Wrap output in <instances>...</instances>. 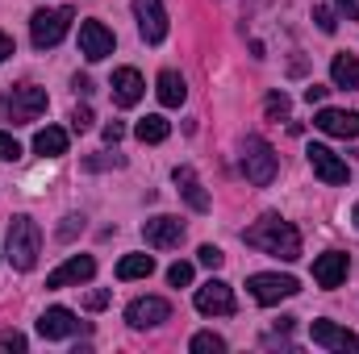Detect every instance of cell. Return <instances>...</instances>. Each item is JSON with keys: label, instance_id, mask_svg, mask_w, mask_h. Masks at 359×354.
Returning a JSON list of instances; mask_svg holds the SVG:
<instances>
[{"label": "cell", "instance_id": "6da1fadb", "mask_svg": "<svg viewBox=\"0 0 359 354\" xmlns=\"http://www.w3.org/2000/svg\"><path fill=\"white\" fill-rule=\"evenodd\" d=\"M243 242L255 246V250H264V255H271V259H284V263H297V259H301V234H297V225L280 221L276 213L259 217V221L243 234Z\"/></svg>", "mask_w": 359, "mask_h": 354}, {"label": "cell", "instance_id": "7a4b0ae2", "mask_svg": "<svg viewBox=\"0 0 359 354\" xmlns=\"http://www.w3.org/2000/svg\"><path fill=\"white\" fill-rule=\"evenodd\" d=\"M38 255H42V229H38V221L25 217V213L13 217L8 221V263L17 267V271H34Z\"/></svg>", "mask_w": 359, "mask_h": 354}, {"label": "cell", "instance_id": "3957f363", "mask_svg": "<svg viewBox=\"0 0 359 354\" xmlns=\"http://www.w3.org/2000/svg\"><path fill=\"white\" fill-rule=\"evenodd\" d=\"M46 88H38V84H17V88H8L0 96V117L4 121H13V125H29V121H38L42 113H46Z\"/></svg>", "mask_w": 359, "mask_h": 354}, {"label": "cell", "instance_id": "277c9868", "mask_svg": "<svg viewBox=\"0 0 359 354\" xmlns=\"http://www.w3.org/2000/svg\"><path fill=\"white\" fill-rule=\"evenodd\" d=\"M276 171H280V159H276L268 138H259V134L243 138V176L251 179L255 187H268L276 179Z\"/></svg>", "mask_w": 359, "mask_h": 354}, {"label": "cell", "instance_id": "5b68a950", "mask_svg": "<svg viewBox=\"0 0 359 354\" xmlns=\"http://www.w3.org/2000/svg\"><path fill=\"white\" fill-rule=\"evenodd\" d=\"M72 21H76V13H72V8H38V13H34V21H29V38H34V46H38V50L59 46V42L67 38Z\"/></svg>", "mask_w": 359, "mask_h": 354}, {"label": "cell", "instance_id": "8992f818", "mask_svg": "<svg viewBox=\"0 0 359 354\" xmlns=\"http://www.w3.org/2000/svg\"><path fill=\"white\" fill-rule=\"evenodd\" d=\"M247 288H251L255 304H280V300H288V296L301 292V283H297L292 275H276V271H259V275H251Z\"/></svg>", "mask_w": 359, "mask_h": 354}, {"label": "cell", "instance_id": "52a82bcc", "mask_svg": "<svg viewBox=\"0 0 359 354\" xmlns=\"http://www.w3.org/2000/svg\"><path fill=\"white\" fill-rule=\"evenodd\" d=\"M168 317H172V304H168L163 296H138V300L126 304V321H130L134 330H155V325H163Z\"/></svg>", "mask_w": 359, "mask_h": 354}, {"label": "cell", "instance_id": "ba28073f", "mask_svg": "<svg viewBox=\"0 0 359 354\" xmlns=\"http://www.w3.org/2000/svg\"><path fill=\"white\" fill-rule=\"evenodd\" d=\"M134 17H138V34L147 46H159L168 38V13L163 0H134Z\"/></svg>", "mask_w": 359, "mask_h": 354}, {"label": "cell", "instance_id": "9c48e42d", "mask_svg": "<svg viewBox=\"0 0 359 354\" xmlns=\"http://www.w3.org/2000/svg\"><path fill=\"white\" fill-rule=\"evenodd\" d=\"M196 309H201L205 317H230V313L238 309V304H234V288L222 283V279L201 283V288H196Z\"/></svg>", "mask_w": 359, "mask_h": 354}, {"label": "cell", "instance_id": "30bf717a", "mask_svg": "<svg viewBox=\"0 0 359 354\" xmlns=\"http://www.w3.org/2000/svg\"><path fill=\"white\" fill-rule=\"evenodd\" d=\"M142 238L155 250H176L184 242V221L180 217H151V221H142Z\"/></svg>", "mask_w": 359, "mask_h": 354}, {"label": "cell", "instance_id": "8fae6325", "mask_svg": "<svg viewBox=\"0 0 359 354\" xmlns=\"http://www.w3.org/2000/svg\"><path fill=\"white\" fill-rule=\"evenodd\" d=\"M305 155H309V167H313V176L322 179V183H347L351 171H347V163H343L330 146H318V142H313Z\"/></svg>", "mask_w": 359, "mask_h": 354}, {"label": "cell", "instance_id": "7c38bea8", "mask_svg": "<svg viewBox=\"0 0 359 354\" xmlns=\"http://www.w3.org/2000/svg\"><path fill=\"white\" fill-rule=\"evenodd\" d=\"M113 34L100 25V21H84L80 25V55L88 59V63H100V59H109L113 55Z\"/></svg>", "mask_w": 359, "mask_h": 354}, {"label": "cell", "instance_id": "4fadbf2b", "mask_svg": "<svg viewBox=\"0 0 359 354\" xmlns=\"http://www.w3.org/2000/svg\"><path fill=\"white\" fill-rule=\"evenodd\" d=\"M92 275H96V259H92V255H76V259H67L63 267H55V271L46 275V288H72V283H88Z\"/></svg>", "mask_w": 359, "mask_h": 354}, {"label": "cell", "instance_id": "5bb4252c", "mask_svg": "<svg viewBox=\"0 0 359 354\" xmlns=\"http://www.w3.org/2000/svg\"><path fill=\"white\" fill-rule=\"evenodd\" d=\"M309 338H313V346H326V351H339V354H351L359 346L355 334L343 330V325H334V321H313Z\"/></svg>", "mask_w": 359, "mask_h": 354}, {"label": "cell", "instance_id": "9a60e30c", "mask_svg": "<svg viewBox=\"0 0 359 354\" xmlns=\"http://www.w3.org/2000/svg\"><path fill=\"white\" fill-rule=\"evenodd\" d=\"M76 330H80V321H76V313H72V309H63V304H55V309H46V313L38 317V334H42L46 342L72 338Z\"/></svg>", "mask_w": 359, "mask_h": 354}, {"label": "cell", "instance_id": "2e32d148", "mask_svg": "<svg viewBox=\"0 0 359 354\" xmlns=\"http://www.w3.org/2000/svg\"><path fill=\"white\" fill-rule=\"evenodd\" d=\"M347 271H351V259H347L343 250L318 255V259H313V283H318V288H339V283L347 279Z\"/></svg>", "mask_w": 359, "mask_h": 354}, {"label": "cell", "instance_id": "e0dca14e", "mask_svg": "<svg viewBox=\"0 0 359 354\" xmlns=\"http://www.w3.org/2000/svg\"><path fill=\"white\" fill-rule=\"evenodd\" d=\"M313 125L330 138H359V113H343V108H318Z\"/></svg>", "mask_w": 359, "mask_h": 354}, {"label": "cell", "instance_id": "ac0fdd59", "mask_svg": "<svg viewBox=\"0 0 359 354\" xmlns=\"http://www.w3.org/2000/svg\"><path fill=\"white\" fill-rule=\"evenodd\" d=\"M109 88H113V100H117L121 108H134V104L147 96V84H142V76H138L134 67H117Z\"/></svg>", "mask_w": 359, "mask_h": 354}, {"label": "cell", "instance_id": "d6986e66", "mask_svg": "<svg viewBox=\"0 0 359 354\" xmlns=\"http://www.w3.org/2000/svg\"><path fill=\"white\" fill-rule=\"evenodd\" d=\"M176 187H180V196L188 200L192 213H209V192L201 187V179H196L192 167H176Z\"/></svg>", "mask_w": 359, "mask_h": 354}, {"label": "cell", "instance_id": "ffe728a7", "mask_svg": "<svg viewBox=\"0 0 359 354\" xmlns=\"http://www.w3.org/2000/svg\"><path fill=\"white\" fill-rule=\"evenodd\" d=\"M34 150H38L42 159H59V155H67V129H59V125L38 129V134H34Z\"/></svg>", "mask_w": 359, "mask_h": 354}, {"label": "cell", "instance_id": "44dd1931", "mask_svg": "<svg viewBox=\"0 0 359 354\" xmlns=\"http://www.w3.org/2000/svg\"><path fill=\"white\" fill-rule=\"evenodd\" d=\"M134 134H138V142H147V146H159V142H168V134H172V121H168V117H159V113H151V117H142V121L134 125Z\"/></svg>", "mask_w": 359, "mask_h": 354}, {"label": "cell", "instance_id": "7402d4cb", "mask_svg": "<svg viewBox=\"0 0 359 354\" xmlns=\"http://www.w3.org/2000/svg\"><path fill=\"white\" fill-rule=\"evenodd\" d=\"M184 96H188L184 76H180V71H159V104L180 108V104H184Z\"/></svg>", "mask_w": 359, "mask_h": 354}, {"label": "cell", "instance_id": "603a6c76", "mask_svg": "<svg viewBox=\"0 0 359 354\" xmlns=\"http://www.w3.org/2000/svg\"><path fill=\"white\" fill-rule=\"evenodd\" d=\"M330 80H334V88H359V59L355 55H334Z\"/></svg>", "mask_w": 359, "mask_h": 354}, {"label": "cell", "instance_id": "cb8c5ba5", "mask_svg": "<svg viewBox=\"0 0 359 354\" xmlns=\"http://www.w3.org/2000/svg\"><path fill=\"white\" fill-rule=\"evenodd\" d=\"M151 271H155V259H151V255H126V259L117 263V279L130 283V279H147Z\"/></svg>", "mask_w": 359, "mask_h": 354}, {"label": "cell", "instance_id": "d4e9b609", "mask_svg": "<svg viewBox=\"0 0 359 354\" xmlns=\"http://www.w3.org/2000/svg\"><path fill=\"white\" fill-rule=\"evenodd\" d=\"M188 351H192V354H222V351H226V342H222L217 334H209V330H205V334H196V338L188 342Z\"/></svg>", "mask_w": 359, "mask_h": 354}, {"label": "cell", "instance_id": "484cf974", "mask_svg": "<svg viewBox=\"0 0 359 354\" xmlns=\"http://www.w3.org/2000/svg\"><path fill=\"white\" fill-rule=\"evenodd\" d=\"M264 113H268L271 121H284V117H288V96H284V92H268Z\"/></svg>", "mask_w": 359, "mask_h": 354}, {"label": "cell", "instance_id": "4316f807", "mask_svg": "<svg viewBox=\"0 0 359 354\" xmlns=\"http://www.w3.org/2000/svg\"><path fill=\"white\" fill-rule=\"evenodd\" d=\"M168 283L172 288H188L192 283V263H172L168 267Z\"/></svg>", "mask_w": 359, "mask_h": 354}, {"label": "cell", "instance_id": "83f0119b", "mask_svg": "<svg viewBox=\"0 0 359 354\" xmlns=\"http://www.w3.org/2000/svg\"><path fill=\"white\" fill-rule=\"evenodd\" d=\"M313 21H318V29H322V34H334V29H339L334 8H326V4H318V8H313Z\"/></svg>", "mask_w": 359, "mask_h": 354}, {"label": "cell", "instance_id": "f1b7e54d", "mask_svg": "<svg viewBox=\"0 0 359 354\" xmlns=\"http://www.w3.org/2000/svg\"><path fill=\"white\" fill-rule=\"evenodd\" d=\"M13 159H21V142L13 134H0V163H13Z\"/></svg>", "mask_w": 359, "mask_h": 354}, {"label": "cell", "instance_id": "f546056e", "mask_svg": "<svg viewBox=\"0 0 359 354\" xmlns=\"http://www.w3.org/2000/svg\"><path fill=\"white\" fill-rule=\"evenodd\" d=\"M121 163H126L121 155H96V159H84V167H88V171H104V167H121Z\"/></svg>", "mask_w": 359, "mask_h": 354}, {"label": "cell", "instance_id": "4dcf8cb0", "mask_svg": "<svg viewBox=\"0 0 359 354\" xmlns=\"http://www.w3.org/2000/svg\"><path fill=\"white\" fill-rule=\"evenodd\" d=\"M196 259H201V263L209 267V271H217V267L226 263V255H222L217 246H201V250H196Z\"/></svg>", "mask_w": 359, "mask_h": 354}, {"label": "cell", "instance_id": "1f68e13d", "mask_svg": "<svg viewBox=\"0 0 359 354\" xmlns=\"http://www.w3.org/2000/svg\"><path fill=\"white\" fill-rule=\"evenodd\" d=\"M80 229H84V217H76V213H72V217H63V225H59V238H63V242H72Z\"/></svg>", "mask_w": 359, "mask_h": 354}, {"label": "cell", "instance_id": "d6a6232c", "mask_svg": "<svg viewBox=\"0 0 359 354\" xmlns=\"http://www.w3.org/2000/svg\"><path fill=\"white\" fill-rule=\"evenodd\" d=\"M72 129H76V134H84V129H92V108H88V104H80V108L72 113Z\"/></svg>", "mask_w": 359, "mask_h": 354}, {"label": "cell", "instance_id": "836d02e7", "mask_svg": "<svg viewBox=\"0 0 359 354\" xmlns=\"http://www.w3.org/2000/svg\"><path fill=\"white\" fill-rule=\"evenodd\" d=\"M0 351H25V334L4 330V334H0Z\"/></svg>", "mask_w": 359, "mask_h": 354}, {"label": "cell", "instance_id": "e575fe53", "mask_svg": "<svg viewBox=\"0 0 359 354\" xmlns=\"http://www.w3.org/2000/svg\"><path fill=\"white\" fill-rule=\"evenodd\" d=\"M100 134H104V142H109V146H117V142L126 138V125H121V121H109V125H104Z\"/></svg>", "mask_w": 359, "mask_h": 354}, {"label": "cell", "instance_id": "d590c367", "mask_svg": "<svg viewBox=\"0 0 359 354\" xmlns=\"http://www.w3.org/2000/svg\"><path fill=\"white\" fill-rule=\"evenodd\" d=\"M104 304H109V292H88L84 296V309H92V313H100Z\"/></svg>", "mask_w": 359, "mask_h": 354}, {"label": "cell", "instance_id": "8d00e7d4", "mask_svg": "<svg viewBox=\"0 0 359 354\" xmlns=\"http://www.w3.org/2000/svg\"><path fill=\"white\" fill-rule=\"evenodd\" d=\"M334 4H339V13L347 21H359V0H334Z\"/></svg>", "mask_w": 359, "mask_h": 354}, {"label": "cell", "instance_id": "74e56055", "mask_svg": "<svg viewBox=\"0 0 359 354\" xmlns=\"http://www.w3.org/2000/svg\"><path fill=\"white\" fill-rule=\"evenodd\" d=\"M326 92H330V88H322V84H309V88H305V100H309V104H322V100H326Z\"/></svg>", "mask_w": 359, "mask_h": 354}, {"label": "cell", "instance_id": "f35d334b", "mask_svg": "<svg viewBox=\"0 0 359 354\" xmlns=\"http://www.w3.org/2000/svg\"><path fill=\"white\" fill-rule=\"evenodd\" d=\"M4 59H13V38L0 29V63H4Z\"/></svg>", "mask_w": 359, "mask_h": 354}, {"label": "cell", "instance_id": "ab89813d", "mask_svg": "<svg viewBox=\"0 0 359 354\" xmlns=\"http://www.w3.org/2000/svg\"><path fill=\"white\" fill-rule=\"evenodd\" d=\"M72 88L80 92V96H88V92H92V80H88V76H76V80H72Z\"/></svg>", "mask_w": 359, "mask_h": 354}, {"label": "cell", "instance_id": "60d3db41", "mask_svg": "<svg viewBox=\"0 0 359 354\" xmlns=\"http://www.w3.org/2000/svg\"><path fill=\"white\" fill-rule=\"evenodd\" d=\"M351 217H355V229H359V204H355V208H351Z\"/></svg>", "mask_w": 359, "mask_h": 354}]
</instances>
